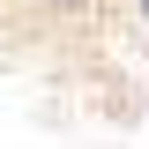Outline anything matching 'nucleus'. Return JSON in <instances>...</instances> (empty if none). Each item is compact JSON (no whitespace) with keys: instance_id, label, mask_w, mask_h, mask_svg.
<instances>
[{"instance_id":"1","label":"nucleus","mask_w":149,"mask_h":149,"mask_svg":"<svg viewBox=\"0 0 149 149\" xmlns=\"http://www.w3.org/2000/svg\"><path fill=\"white\" fill-rule=\"evenodd\" d=\"M45 22H97L104 15V0H30Z\"/></svg>"},{"instance_id":"2","label":"nucleus","mask_w":149,"mask_h":149,"mask_svg":"<svg viewBox=\"0 0 149 149\" xmlns=\"http://www.w3.org/2000/svg\"><path fill=\"white\" fill-rule=\"evenodd\" d=\"M119 8H127V22H134V30L149 37V0H119Z\"/></svg>"}]
</instances>
